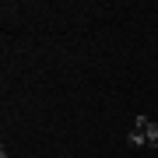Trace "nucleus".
<instances>
[{"label":"nucleus","instance_id":"f257e3e1","mask_svg":"<svg viewBox=\"0 0 158 158\" xmlns=\"http://www.w3.org/2000/svg\"><path fill=\"white\" fill-rule=\"evenodd\" d=\"M134 127H141L148 141H151V144H158V123H151L148 116H137V119H134Z\"/></svg>","mask_w":158,"mask_h":158},{"label":"nucleus","instance_id":"f03ea898","mask_svg":"<svg viewBox=\"0 0 158 158\" xmlns=\"http://www.w3.org/2000/svg\"><path fill=\"white\" fill-rule=\"evenodd\" d=\"M127 144H130V148H141V144H148L144 130H141V127H134V130H130V134H127Z\"/></svg>","mask_w":158,"mask_h":158},{"label":"nucleus","instance_id":"7ed1b4c3","mask_svg":"<svg viewBox=\"0 0 158 158\" xmlns=\"http://www.w3.org/2000/svg\"><path fill=\"white\" fill-rule=\"evenodd\" d=\"M155 148H158V144H155Z\"/></svg>","mask_w":158,"mask_h":158}]
</instances>
